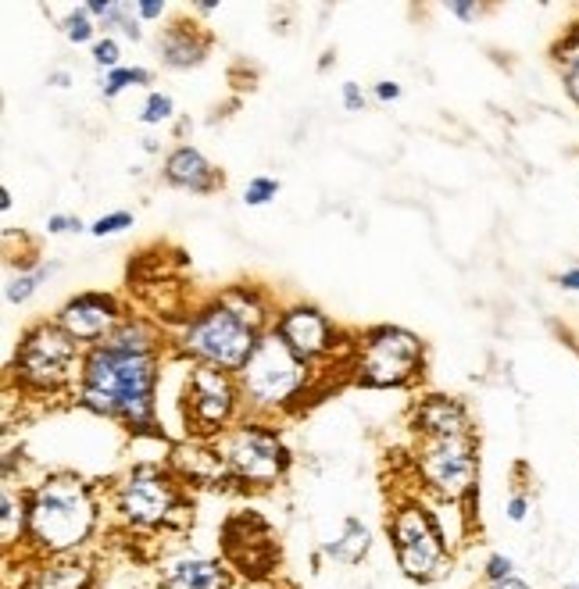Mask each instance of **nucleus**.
Listing matches in <instances>:
<instances>
[{
  "label": "nucleus",
  "mask_w": 579,
  "mask_h": 589,
  "mask_svg": "<svg viewBox=\"0 0 579 589\" xmlns=\"http://www.w3.org/2000/svg\"><path fill=\"white\" fill-rule=\"evenodd\" d=\"M279 336L297 357H315V354H326L329 343H333V332H329V322L319 315V311H311V307H294L290 315H283L279 322Z\"/></svg>",
  "instance_id": "4468645a"
},
{
  "label": "nucleus",
  "mask_w": 579,
  "mask_h": 589,
  "mask_svg": "<svg viewBox=\"0 0 579 589\" xmlns=\"http://www.w3.org/2000/svg\"><path fill=\"white\" fill-rule=\"evenodd\" d=\"M569 93L579 100V68H572V72H569Z\"/></svg>",
  "instance_id": "4c0bfd02"
},
{
  "label": "nucleus",
  "mask_w": 579,
  "mask_h": 589,
  "mask_svg": "<svg viewBox=\"0 0 579 589\" xmlns=\"http://www.w3.org/2000/svg\"><path fill=\"white\" fill-rule=\"evenodd\" d=\"M379 100H394L397 97V93H401V90H397V86L394 83H379Z\"/></svg>",
  "instance_id": "72a5a7b5"
},
{
  "label": "nucleus",
  "mask_w": 579,
  "mask_h": 589,
  "mask_svg": "<svg viewBox=\"0 0 579 589\" xmlns=\"http://www.w3.org/2000/svg\"><path fill=\"white\" fill-rule=\"evenodd\" d=\"M154 375H158V368H154L151 332L143 325H129L90 354L83 400L101 415L126 418L133 425H151Z\"/></svg>",
  "instance_id": "f257e3e1"
},
{
  "label": "nucleus",
  "mask_w": 579,
  "mask_h": 589,
  "mask_svg": "<svg viewBox=\"0 0 579 589\" xmlns=\"http://www.w3.org/2000/svg\"><path fill=\"white\" fill-rule=\"evenodd\" d=\"M558 283H562L565 290H579V268H572V272H565L562 279H558Z\"/></svg>",
  "instance_id": "473e14b6"
},
{
  "label": "nucleus",
  "mask_w": 579,
  "mask_h": 589,
  "mask_svg": "<svg viewBox=\"0 0 579 589\" xmlns=\"http://www.w3.org/2000/svg\"><path fill=\"white\" fill-rule=\"evenodd\" d=\"M229 472L244 482H272L286 472L283 443L265 429H240L226 447Z\"/></svg>",
  "instance_id": "9b49d317"
},
{
  "label": "nucleus",
  "mask_w": 579,
  "mask_h": 589,
  "mask_svg": "<svg viewBox=\"0 0 579 589\" xmlns=\"http://www.w3.org/2000/svg\"><path fill=\"white\" fill-rule=\"evenodd\" d=\"M115 322H118L115 300L101 297V293L76 297L61 311V329H65L72 340H97V336H104Z\"/></svg>",
  "instance_id": "ddd939ff"
},
{
  "label": "nucleus",
  "mask_w": 579,
  "mask_h": 589,
  "mask_svg": "<svg viewBox=\"0 0 579 589\" xmlns=\"http://www.w3.org/2000/svg\"><path fill=\"white\" fill-rule=\"evenodd\" d=\"M165 589H226V572H222L219 561H201V557H186L168 568Z\"/></svg>",
  "instance_id": "f3484780"
},
{
  "label": "nucleus",
  "mask_w": 579,
  "mask_h": 589,
  "mask_svg": "<svg viewBox=\"0 0 579 589\" xmlns=\"http://www.w3.org/2000/svg\"><path fill=\"white\" fill-rule=\"evenodd\" d=\"M168 115H172V100L154 93V97L147 100V108H143V122H161V118H168Z\"/></svg>",
  "instance_id": "393cba45"
},
{
  "label": "nucleus",
  "mask_w": 579,
  "mask_h": 589,
  "mask_svg": "<svg viewBox=\"0 0 579 589\" xmlns=\"http://www.w3.org/2000/svg\"><path fill=\"white\" fill-rule=\"evenodd\" d=\"M490 589H529L526 582H519V579H504V582H494Z\"/></svg>",
  "instance_id": "c9c22d12"
},
{
  "label": "nucleus",
  "mask_w": 579,
  "mask_h": 589,
  "mask_svg": "<svg viewBox=\"0 0 579 589\" xmlns=\"http://www.w3.org/2000/svg\"><path fill=\"white\" fill-rule=\"evenodd\" d=\"M90 582V568L83 561H51L36 572V579L29 582V589H86Z\"/></svg>",
  "instance_id": "6ab92c4d"
},
{
  "label": "nucleus",
  "mask_w": 579,
  "mask_h": 589,
  "mask_svg": "<svg viewBox=\"0 0 579 589\" xmlns=\"http://www.w3.org/2000/svg\"><path fill=\"white\" fill-rule=\"evenodd\" d=\"M279 183H272V179H254L251 186H247V204H265L269 197H276Z\"/></svg>",
  "instance_id": "b1692460"
},
{
  "label": "nucleus",
  "mask_w": 579,
  "mask_h": 589,
  "mask_svg": "<svg viewBox=\"0 0 579 589\" xmlns=\"http://www.w3.org/2000/svg\"><path fill=\"white\" fill-rule=\"evenodd\" d=\"M61 229H79V222H72V218H51V233H61Z\"/></svg>",
  "instance_id": "2f4dec72"
},
{
  "label": "nucleus",
  "mask_w": 579,
  "mask_h": 589,
  "mask_svg": "<svg viewBox=\"0 0 579 589\" xmlns=\"http://www.w3.org/2000/svg\"><path fill=\"white\" fill-rule=\"evenodd\" d=\"M222 554L244 575L265 579L279 561V543L272 536L269 522L247 511V515H233L222 525Z\"/></svg>",
  "instance_id": "6e6552de"
},
{
  "label": "nucleus",
  "mask_w": 579,
  "mask_h": 589,
  "mask_svg": "<svg viewBox=\"0 0 579 589\" xmlns=\"http://www.w3.org/2000/svg\"><path fill=\"white\" fill-rule=\"evenodd\" d=\"M369 550V532L361 529V522H347V536H344V543H333L329 547V554L333 557H340V561H347V565H354V561H361V554Z\"/></svg>",
  "instance_id": "aec40b11"
},
{
  "label": "nucleus",
  "mask_w": 579,
  "mask_h": 589,
  "mask_svg": "<svg viewBox=\"0 0 579 589\" xmlns=\"http://www.w3.org/2000/svg\"><path fill=\"white\" fill-rule=\"evenodd\" d=\"M487 579H490V582L512 579V561H508V557H501V554H494V557L487 561Z\"/></svg>",
  "instance_id": "c85d7f7f"
},
{
  "label": "nucleus",
  "mask_w": 579,
  "mask_h": 589,
  "mask_svg": "<svg viewBox=\"0 0 579 589\" xmlns=\"http://www.w3.org/2000/svg\"><path fill=\"white\" fill-rule=\"evenodd\" d=\"M233 411V386L219 368H197L186 382V422L197 432H211Z\"/></svg>",
  "instance_id": "f8f14e48"
},
{
  "label": "nucleus",
  "mask_w": 579,
  "mask_h": 589,
  "mask_svg": "<svg viewBox=\"0 0 579 589\" xmlns=\"http://www.w3.org/2000/svg\"><path fill=\"white\" fill-rule=\"evenodd\" d=\"M147 79H151V75L143 72V68H115L111 79H108V86H104V93L115 97L118 90H126V86H140V83H147Z\"/></svg>",
  "instance_id": "4be33fe9"
},
{
  "label": "nucleus",
  "mask_w": 579,
  "mask_h": 589,
  "mask_svg": "<svg viewBox=\"0 0 579 589\" xmlns=\"http://www.w3.org/2000/svg\"><path fill=\"white\" fill-rule=\"evenodd\" d=\"M415 425L426 432V440H444V436H469V415L462 404L447 397H429L415 415Z\"/></svg>",
  "instance_id": "2eb2a0df"
},
{
  "label": "nucleus",
  "mask_w": 579,
  "mask_h": 589,
  "mask_svg": "<svg viewBox=\"0 0 579 589\" xmlns=\"http://www.w3.org/2000/svg\"><path fill=\"white\" fill-rule=\"evenodd\" d=\"M165 61L168 65H197L204 58V50H208V36H197L186 22H179L176 29H168L165 33Z\"/></svg>",
  "instance_id": "a211bd4d"
},
{
  "label": "nucleus",
  "mask_w": 579,
  "mask_h": 589,
  "mask_svg": "<svg viewBox=\"0 0 579 589\" xmlns=\"http://www.w3.org/2000/svg\"><path fill=\"white\" fill-rule=\"evenodd\" d=\"M186 347H190L193 354L208 357L211 365L247 368V361H251V354L258 350V343H254L251 325H247L244 318H236L226 304H219V307H211V311H204V315L190 325Z\"/></svg>",
  "instance_id": "20e7f679"
},
{
  "label": "nucleus",
  "mask_w": 579,
  "mask_h": 589,
  "mask_svg": "<svg viewBox=\"0 0 579 589\" xmlns=\"http://www.w3.org/2000/svg\"><path fill=\"white\" fill-rule=\"evenodd\" d=\"M165 175H168V183L186 186V190H197V193H208L222 183V179H215V168H211L193 147H179L176 154L168 158Z\"/></svg>",
  "instance_id": "dca6fc26"
},
{
  "label": "nucleus",
  "mask_w": 579,
  "mask_h": 589,
  "mask_svg": "<svg viewBox=\"0 0 579 589\" xmlns=\"http://www.w3.org/2000/svg\"><path fill=\"white\" fill-rule=\"evenodd\" d=\"M422 475L437 493L458 500L469 497L476 486V443L472 436H444V440H426L422 447Z\"/></svg>",
  "instance_id": "423d86ee"
},
{
  "label": "nucleus",
  "mask_w": 579,
  "mask_h": 589,
  "mask_svg": "<svg viewBox=\"0 0 579 589\" xmlns=\"http://www.w3.org/2000/svg\"><path fill=\"white\" fill-rule=\"evenodd\" d=\"M565 589H579V586H565Z\"/></svg>",
  "instance_id": "58836bf2"
},
{
  "label": "nucleus",
  "mask_w": 579,
  "mask_h": 589,
  "mask_svg": "<svg viewBox=\"0 0 579 589\" xmlns=\"http://www.w3.org/2000/svg\"><path fill=\"white\" fill-rule=\"evenodd\" d=\"M344 100H347V108H351V111H361V93H358V86H354V83L344 86Z\"/></svg>",
  "instance_id": "7c9ffc66"
},
{
  "label": "nucleus",
  "mask_w": 579,
  "mask_h": 589,
  "mask_svg": "<svg viewBox=\"0 0 579 589\" xmlns=\"http://www.w3.org/2000/svg\"><path fill=\"white\" fill-rule=\"evenodd\" d=\"M72 357H76L72 336L65 329L43 325V329L29 332L26 343L18 347V372L36 390H54V386H61L68 379Z\"/></svg>",
  "instance_id": "0eeeda50"
},
{
  "label": "nucleus",
  "mask_w": 579,
  "mask_h": 589,
  "mask_svg": "<svg viewBox=\"0 0 579 589\" xmlns=\"http://www.w3.org/2000/svg\"><path fill=\"white\" fill-rule=\"evenodd\" d=\"M165 11V4H140V15L143 18H158Z\"/></svg>",
  "instance_id": "f704fd0d"
},
{
  "label": "nucleus",
  "mask_w": 579,
  "mask_h": 589,
  "mask_svg": "<svg viewBox=\"0 0 579 589\" xmlns=\"http://www.w3.org/2000/svg\"><path fill=\"white\" fill-rule=\"evenodd\" d=\"M43 275V272H40ZM40 275H18L15 283L8 286V300L11 304H22V300L29 297V293L36 290V279H40Z\"/></svg>",
  "instance_id": "a878e982"
},
{
  "label": "nucleus",
  "mask_w": 579,
  "mask_h": 589,
  "mask_svg": "<svg viewBox=\"0 0 579 589\" xmlns=\"http://www.w3.org/2000/svg\"><path fill=\"white\" fill-rule=\"evenodd\" d=\"M93 61H97V65H118V47L111 40H101L93 47Z\"/></svg>",
  "instance_id": "c756f323"
},
{
  "label": "nucleus",
  "mask_w": 579,
  "mask_h": 589,
  "mask_svg": "<svg viewBox=\"0 0 579 589\" xmlns=\"http://www.w3.org/2000/svg\"><path fill=\"white\" fill-rule=\"evenodd\" d=\"M554 58H558V61H569L572 68H579V25L572 29L569 36H565L562 43H558V47H554Z\"/></svg>",
  "instance_id": "5701e85b"
},
{
  "label": "nucleus",
  "mask_w": 579,
  "mask_h": 589,
  "mask_svg": "<svg viewBox=\"0 0 579 589\" xmlns=\"http://www.w3.org/2000/svg\"><path fill=\"white\" fill-rule=\"evenodd\" d=\"M301 382H304L301 357L286 347L283 336L261 340L244 368V386L251 393V400H258V404H283L286 397H294Z\"/></svg>",
  "instance_id": "39448f33"
},
{
  "label": "nucleus",
  "mask_w": 579,
  "mask_h": 589,
  "mask_svg": "<svg viewBox=\"0 0 579 589\" xmlns=\"http://www.w3.org/2000/svg\"><path fill=\"white\" fill-rule=\"evenodd\" d=\"M65 33L72 36V40L76 43H83V40H90V33H93V25H90V18L83 15V11H79V15H72L65 22Z\"/></svg>",
  "instance_id": "cd10ccee"
},
{
  "label": "nucleus",
  "mask_w": 579,
  "mask_h": 589,
  "mask_svg": "<svg viewBox=\"0 0 579 589\" xmlns=\"http://www.w3.org/2000/svg\"><path fill=\"white\" fill-rule=\"evenodd\" d=\"M118 507H122V515H126L133 525L168 522L172 511L179 507L176 482L154 465L136 468V472L126 479V486H122V500H118Z\"/></svg>",
  "instance_id": "9d476101"
},
{
  "label": "nucleus",
  "mask_w": 579,
  "mask_h": 589,
  "mask_svg": "<svg viewBox=\"0 0 579 589\" xmlns=\"http://www.w3.org/2000/svg\"><path fill=\"white\" fill-rule=\"evenodd\" d=\"M29 522V511L22 507V500L15 504L11 490H4V525H0V536H4V547H11L15 540H22V529Z\"/></svg>",
  "instance_id": "412c9836"
},
{
  "label": "nucleus",
  "mask_w": 579,
  "mask_h": 589,
  "mask_svg": "<svg viewBox=\"0 0 579 589\" xmlns=\"http://www.w3.org/2000/svg\"><path fill=\"white\" fill-rule=\"evenodd\" d=\"M390 540H394L397 561L404 575L426 582L444 572V536L437 518L419 504H401L390 518Z\"/></svg>",
  "instance_id": "7ed1b4c3"
},
{
  "label": "nucleus",
  "mask_w": 579,
  "mask_h": 589,
  "mask_svg": "<svg viewBox=\"0 0 579 589\" xmlns=\"http://www.w3.org/2000/svg\"><path fill=\"white\" fill-rule=\"evenodd\" d=\"M126 225H133V218H129L126 211H118V215H108V218H101V222L93 225V236L118 233V229H126Z\"/></svg>",
  "instance_id": "bb28decb"
},
{
  "label": "nucleus",
  "mask_w": 579,
  "mask_h": 589,
  "mask_svg": "<svg viewBox=\"0 0 579 589\" xmlns=\"http://www.w3.org/2000/svg\"><path fill=\"white\" fill-rule=\"evenodd\" d=\"M93 529V500L79 479H51L29 500V536L47 554L76 547Z\"/></svg>",
  "instance_id": "f03ea898"
},
{
  "label": "nucleus",
  "mask_w": 579,
  "mask_h": 589,
  "mask_svg": "<svg viewBox=\"0 0 579 589\" xmlns=\"http://www.w3.org/2000/svg\"><path fill=\"white\" fill-rule=\"evenodd\" d=\"M419 368V340L401 329H379L361 354V382L365 386H397Z\"/></svg>",
  "instance_id": "1a4fd4ad"
},
{
  "label": "nucleus",
  "mask_w": 579,
  "mask_h": 589,
  "mask_svg": "<svg viewBox=\"0 0 579 589\" xmlns=\"http://www.w3.org/2000/svg\"><path fill=\"white\" fill-rule=\"evenodd\" d=\"M451 11H454V15H458V18H472V15H476L479 8H472V4H454Z\"/></svg>",
  "instance_id": "e433bc0d"
}]
</instances>
